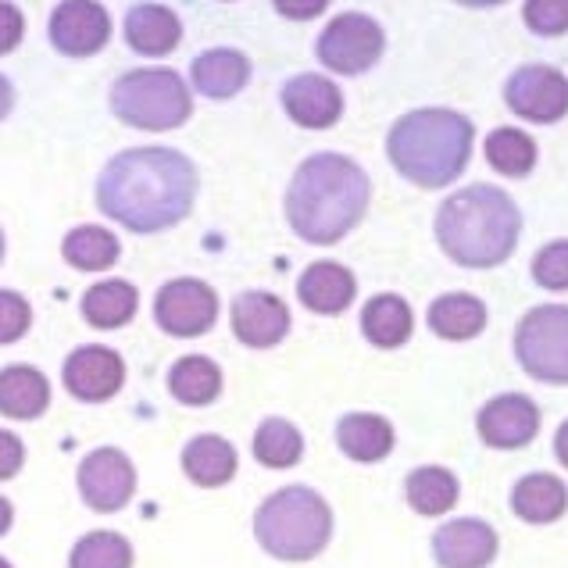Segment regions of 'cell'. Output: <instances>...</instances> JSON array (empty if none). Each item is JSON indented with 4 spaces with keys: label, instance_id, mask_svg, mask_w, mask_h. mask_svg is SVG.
I'll list each match as a JSON object with an SVG mask.
<instances>
[{
    "label": "cell",
    "instance_id": "cell-1",
    "mask_svg": "<svg viewBox=\"0 0 568 568\" xmlns=\"http://www.w3.org/2000/svg\"><path fill=\"white\" fill-rule=\"evenodd\" d=\"M197 201V169L172 148H133L115 154L97 180V207L129 233L180 225Z\"/></svg>",
    "mask_w": 568,
    "mask_h": 568
},
{
    "label": "cell",
    "instance_id": "cell-2",
    "mask_svg": "<svg viewBox=\"0 0 568 568\" xmlns=\"http://www.w3.org/2000/svg\"><path fill=\"white\" fill-rule=\"evenodd\" d=\"M372 201L365 169L347 154H312L286 186V222L304 243L329 247L358 230Z\"/></svg>",
    "mask_w": 568,
    "mask_h": 568
},
{
    "label": "cell",
    "instance_id": "cell-3",
    "mask_svg": "<svg viewBox=\"0 0 568 568\" xmlns=\"http://www.w3.org/2000/svg\"><path fill=\"white\" fill-rule=\"evenodd\" d=\"M523 236V211L511 193L490 183H473L436 211V243L462 268L505 265Z\"/></svg>",
    "mask_w": 568,
    "mask_h": 568
},
{
    "label": "cell",
    "instance_id": "cell-4",
    "mask_svg": "<svg viewBox=\"0 0 568 568\" xmlns=\"http://www.w3.org/2000/svg\"><path fill=\"white\" fill-rule=\"evenodd\" d=\"M476 125L462 111L418 108L400 115L386 133V158L418 190H444L468 169Z\"/></svg>",
    "mask_w": 568,
    "mask_h": 568
},
{
    "label": "cell",
    "instance_id": "cell-5",
    "mask_svg": "<svg viewBox=\"0 0 568 568\" xmlns=\"http://www.w3.org/2000/svg\"><path fill=\"white\" fill-rule=\"evenodd\" d=\"M254 537L265 555L280 561H312L329 547L333 511L312 486H283L257 508Z\"/></svg>",
    "mask_w": 568,
    "mask_h": 568
},
{
    "label": "cell",
    "instance_id": "cell-6",
    "mask_svg": "<svg viewBox=\"0 0 568 568\" xmlns=\"http://www.w3.org/2000/svg\"><path fill=\"white\" fill-rule=\"evenodd\" d=\"M111 115L143 133H169L193 115V97L180 72L133 69L111 87Z\"/></svg>",
    "mask_w": 568,
    "mask_h": 568
},
{
    "label": "cell",
    "instance_id": "cell-7",
    "mask_svg": "<svg viewBox=\"0 0 568 568\" xmlns=\"http://www.w3.org/2000/svg\"><path fill=\"white\" fill-rule=\"evenodd\" d=\"M515 358L526 376L568 386V304H540L518 322Z\"/></svg>",
    "mask_w": 568,
    "mask_h": 568
},
{
    "label": "cell",
    "instance_id": "cell-8",
    "mask_svg": "<svg viewBox=\"0 0 568 568\" xmlns=\"http://www.w3.org/2000/svg\"><path fill=\"white\" fill-rule=\"evenodd\" d=\"M383 51H386L383 26L362 11L336 14L315 43V58L336 75H362L368 69H376Z\"/></svg>",
    "mask_w": 568,
    "mask_h": 568
},
{
    "label": "cell",
    "instance_id": "cell-9",
    "mask_svg": "<svg viewBox=\"0 0 568 568\" xmlns=\"http://www.w3.org/2000/svg\"><path fill=\"white\" fill-rule=\"evenodd\" d=\"M505 104L511 115L532 125H550L568 115V79L555 64H523L505 83Z\"/></svg>",
    "mask_w": 568,
    "mask_h": 568
},
{
    "label": "cell",
    "instance_id": "cell-10",
    "mask_svg": "<svg viewBox=\"0 0 568 568\" xmlns=\"http://www.w3.org/2000/svg\"><path fill=\"white\" fill-rule=\"evenodd\" d=\"M219 318V297L204 280H172L158 290L154 322L169 336H204Z\"/></svg>",
    "mask_w": 568,
    "mask_h": 568
},
{
    "label": "cell",
    "instance_id": "cell-11",
    "mask_svg": "<svg viewBox=\"0 0 568 568\" xmlns=\"http://www.w3.org/2000/svg\"><path fill=\"white\" fill-rule=\"evenodd\" d=\"M79 494H83L87 508L111 515L122 511L136 494V468L119 447H97L90 450L83 465H79Z\"/></svg>",
    "mask_w": 568,
    "mask_h": 568
},
{
    "label": "cell",
    "instance_id": "cell-12",
    "mask_svg": "<svg viewBox=\"0 0 568 568\" xmlns=\"http://www.w3.org/2000/svg\"><path fill=\"white\" fill-rule=\"evenodd\" d=\"M47 32L64 58H90L111 40V14L97 0H61Z\"/></svg>",
    "mask_w": 568,
    "mask_h": 568
},
{
    "label": "cell",
    "instance_id": "cell-13",
    "mask_svg": "<svg viewBox=\"0 0 568 568\" xmlns=\"http://www.w3.org/2000/svg\"><path fill=\"white\" fill-rule=\"evenodd\" d=\"M61 379H64V389H69L75 400L101 404V400H111L122 389L125 362H122V354L111 351V347H79L64 358Z\"/></svg>",
    "mask_w": 568,
    "mask_h": 568
},
{
    "label": "cell",
    "instance_id": "cell-14",
    "mask_svg": "<svg viewBox=\"0 0 568 568\" xmlns=\"http://www.w3.org/2000/svg\"><path fill=\"white\" fill-rule=\"evenodd\" d=\"M479 440L494 450H518L537 440L540 433V408L526 394H500L483 404L476 418Z\"/></svg>",
    "mask_w": 568,
    "mask_h": 568
},
{
    "label": "cell",
    "instance_id": "cell-15",
    "mask_svg": "<svg viewBox=\"0 0 568 568\" xmlns=\"http://www.w3.org/2000/svg\"><path fill=\"white\" fill-rule=\"evenodd\" d=\"M433 558L440 568H490L497 532L483 518H454L433 532Z\"/></svg>",
    "mask_w": 568,
    "mask_h": 568
},
{
    "label": "cell",
    "instance_id": "cell-16",
    "mask_svg": "<svg viewBox=\"0 0 568 568\" xmlns=\"http://www.w3.org/2000/svg\"><path fill=\"white\" fill-rule=\"evenodd\" d=\"M283 111L301 129H333L344 119V93L329 75L301 72L283 87Z\"/></svg>",
    "mask_w": 568,
    "mask_h": 568
},
{
    "label": "cell",
    "instance_id": "cell-17",
    "mask_svg": "<svg viewBox=\"0 0 568 568\" xmlns=\"http://www.w3.org/2000/svg\"><path fill=\"white\" fill-rule=\"evenodd\" d=\"M233 333L240 344H247L254 351H268L275 344H283L290 333L286 304L275 294H262V290L240 294L233 301Z\"/></svg>",
    "mask_w": 568,
    "mask_h": 568
},
{
    "label": "cell",
    "instance_id": "cell-18",
    "mask_svg": "<svg viewBox=\"0 0 568 568\" xmlns=\"http://www.w3.org/2000/svg\"><path fill=\"white\" fill-rule=\"evenodd\" d=\"M354 294H358V283H354V272L347 265L315 262L301 272L297 297L315 315H344L354 304Z\"/></svg>",
    "mask_w": 568,
    "mask_h": 568
},
{
    "label": "cell",
    "instance_id": "cell-19",
    "mask_svg": "<svg viewBox=\"0 0 568 568\" xmlns=\"http://www.w3.org/2000/svg\"><path fill=\"white\" fill-rule=\"evenodd\" d=\"M183 40L180 14L165 4H136L125 14V43L143 58H165Z\"/></svg>",
    "mask_w": 568,
    "mask_h": 568
},
{
    "label": "cell",
    "instance_id": "cell-20",
    "mask_svg": "<svg viewBox=\"0 0 568 568\" xmlns=\"http://www.w3.org/2000/svg\"><path fill=\"white\" fill-rule=\"evenodd\" d=\"M193 90L211 97V101H230L236 97L251 79V58L233 47H215V51H204L193 58Z\"/></svg>",
    "mask_w": 568,
    "mask_h": 568
},
{
    "label": "cell",
    "instance_id": "cell-21",
    "mask_svg": "<svg viewBox=\"0 0 568 568\" xmlns=\"http://www.w3.org/2000/svg\"><path fill=\"white\" fill-rule=\"evenodd\" d=\"M511 508L529 526L558 523V518L568 511V486L550 473L523 476L511 490Z\"/></svg>",
    "mask_w": 568,
    "mask_h": 568
},
{
    "label": "cell",
    "instance_id": "cell-22",
    "mask_svg": "<svg viewBox=\"0 0 568 568\" xmlns=\"http://www.w3.org/2000/svg\"><path fill=\"white\" fill-rule=\"evenodd\" d=\"M336 444L339 450L347 454L351 462H383L389 450H394V426L383 418V415H372V412H354L344 415L336 426Z\"/></svg>",
    "mask_w": 568,
    "mask_h": 568
},
{
    "label": "cell",
    "instance_id": "cell-23",
    "mask_svg": "<svg viewBox=\"0 0 568 568\" xmlns=\"http://www.w3.org/2000/svg\"><path fill=\"white\" fill-rule=\"evenodd\" d=\"M362 333L372 347L379 351H397L412 339L415 333V315L404 297L397 294H379L365 304L362 312Z\"/></svg>",
    "mask_w": 568,
    "mask_h": 568
},
{
    "label": "cell",
    "instance_id": "cell-24",
    "mask_svg": "<svg viewBox=\"0 0 568 568\" xmlns=\"http://www.w3.org/2000/svg\"><path fill=\"white\" fill-rule=\"evenodd\" d=\"M51 404V383L32 365H8L0 372V415L8 418H40Z\"/></svg>",
    "mask_w": 568,
    "mask_h": 568
},
{
    "label": "cell",
    "instance_id": "cell-25",
    "mask_svg": "<svg viewBox=\"0 0 568 568\" xmlns=\"http://www.w3.org/2000/svg\"><path fill=\"white\" fill-rule=\"evenodd\" d=\"M183 473L190 483L204 486V490H215L225 486L236 476V447L230 440H222L215 433L193 436L183 450Z\"/></svg>",
    "mask_w": 568,
    "mask_h": 568
},
{
    "label": "cell",
    "instance_id": "cell-26",
    "mask_svg": "<svg viewBox=\"0 0 568 568\" xmlns=\"http://www.w3.org/2000/svg\"><path fill=\"white\" fill-rule=\"evenodd\" d=\"M429 329L440 339H473L486 329V304L473 294H444L429 304Z\"/></svg>",
    "mask_w": 568,
    "mask_h": 568
},
{
    "label": "cell",
    "instance_id": "cell-27",
    "mask_svg": "<svg viewBox=\"0 0 568 568\" xmlns=\"http://www.w3.org/2000/svg\"><path fill=\"white\" fill-rule=\"evenodd\" d=\"M140 294L133 283L125 280H104L87 290L83 297V315L93 329H119L125 322H133Z\"/></svg>",
    "mask_w": 568,
    "mask_h": 568
},
{
    "label": "cell",
    "instance_id": "cell-28",
    "mask_svg": "<svg viewBox=\"0 0 568 568\" xmlns=\"http://www.w3.org/2000/svg\"><path fill=\"white\" fill-rule=\"evenodd\" d=\"M404 494H408V505L426 515V518H436V515H447L454 505H458V476L450 473V468H440V465H426V468H415L404 483Z\"/></svg>",
    "mask_w": 568,
    "mask_h": 568
},
{
    "label": "cell",
    "instance_id": "cell-29",
    "mask_svg": "<svg viewBox=\"0 0 568 568\" xmlns=\"http://www.w3.org/2000/svg\"><path fill=\"white\" fill-rule=\"evenodd\" d=\"M169 389L180 404H190V408H204L219 394H222V368L204 358V354H190V358H180L169 372Z\"/></svg>",
    "mask_w": 568,
    "mask_h": 568
},
{
    "label": "cell",
    "instance_id": "cell-30",
    "mask_svg": "<svg viewBox=\"0 0 568 568\" xmlns=\"http://www.w3.org/2000/svg\"><path fill=\"white\" fill-rule=\"evenodd\" d=\"M64 262L79 272H104L119 262L122 243L111 230H101V225H79L61 243Z\"/></svg>",
    "mask_w": 568,
    "mask_h": 568
},
{
    "label": "cell",
    "instance_id": "cell-31",
    "mask_svg": "<svg viewBox=\"0 0 568 568\" xmlns=\"http://www.w3.org/2000/svg\"><path fill=\"white\" fill-rule=\"evenodd\" d=\"M486 161L508 180H526L537 169V140L515 125H500L486 136Z\"/></svg>",
    "mask_w": 568,
    "mask_h": 568
},
{
    "label": "cell",
    "instance_id": "cell-32",
    "mask_svg": "<svg viewBox=\"0 0 568 568\" xmlns=\"http://www.w3.org/2000/svg\"><path fill=\"white\" fill-rule=\"evenodd\" d=\"M304 454V436L294 422L265 418L254 433V458L265 468H294Z\"/></svg>",
    "mask_w": 568,
    "mask_h": 568
},
{
    "label": "cell",
    "instance_id": "cell-33",
    "mask_svg": "<svg viewBox=\"0 0 568 568\" xmlns=\"http://www.w3.org/2000/svg\"><path fill=\"white\" fill-rule=\"evenodd\" d=\"M69 568H133V544L122 532L93 529L72 547Z\"/></svg>",
    "mask_w": 568,
    "mask_h": 568
},
{
    "label": "cell",
    "instance_id": "cell-34",
    "mask_svg": "<svg viewBox=\"0 0 568 568\" xmlns=\"http://www.w3.org/2000/svg\"><path fill=\"white\" fill-rule=\"evenodd\" d=\"M532 280L544 290H568V240H555L532 257Z\"/></svg>",
    "mask_w": 568,
    "mask_h": 568
},
{
    "label": "cell",
    "instance_id": "cell-35",
    "mask_svg": "<svg viewBox=\"0 0 568 568\" xmlns=\"http://www.w3.org/2000/svg\"><path fill=\"white\" fill-rule=\"evenodd\" d=\"M523 19L537 37H565L568 32V0H526Z\"/></svg>",
    "mask_w": 568,
    "mask_h": 568
},
{
    "label": "cell",
    "instance_id": "cell-36",
    "mask_svg": "<svg viewBox=\"0 0 568 568\" xmlns=\"http://www.w3.org/2000/svg\"><path fill=\"white\" fill-rule=\"evenodd\" d=\"M32 322V307L22 294H11V290H0V347L14 344L29 333Z\"/></svg>",
    "mask_w": 568,
    "mask_h": 568
},
{
    "label": "cell",
    "instance_id": "cell-37",
    "mask_svg": "<svg viewBox=\"0 0 568 568\" xmlns=\"http://www.w3.org/2000/svg\"><path fill=\"white\" fill-rule=\"evenodd\" d=\"M26 37V19L11 0H0V54H11Z\"/></svg>",
    "mask_w": 568,
    "mask_h": 568
},
{
    "label": "cell",
    "instance_id": "cell-38",
    "mask_svg": "<svg viewBox=\"0 0 568 568\" xmlns=\"http://www.w3.org/2000/svg\"><path fill=\"white\" fill-rule=\"evenodd\" d=\"M22 465H26V447H22V440L14 433L0 429V483L19 476Z\"/></svg>",
    "mask_w": 568,
    "mask_h": 568
},
{
    "label": "cell",
    "instance_id": "cell-39",
    "mask_svg": "<svg viewBox=\"0 0 568 568\" xmlns=\"http://www.w3.org/2000/svg\"><path fill=\"white\" fill-rule=\"evenodd\" d=\"M272 4L290 22H312L329 8V0H272Z\"/></svg>",
    "mask_w": 568,
    "mask_h": 568
},
{
    "label": "cell",
    "instance_id": "cell-40",
    "mask_svg": "<svg viewBox=\"0 0 568 568\" xmlns=\"http://www.w3.org/2000/svg\"><path fill=\"white\" fill-rule=\"evenodd\" d=\"M11 108H14V90L4 75H0V122H4L11 115Z\"/></svg>",
    "mask_w": 568,
    "mask_h": 568
},
{
    "label": "cell",
    "instance_id": "cell-41",
    "mask_svg": "<svg viewBox=\"0 0 568 568\" xmlns=\"http://www.w3.org/2000/svg\"><path fill=\"white\" fill-rule=\"evenodd\" d=\"M555 454H558V462L568 468V418L561 422V429H558V436H555Z\"/></svg>",
    "mask_w": 568,
    "mask_h": 568
},
{
    "label": "cell",
    "instance_id": "cell-42",
    "mask_svg": "<svg viewBox=\"0 0 568 568\" xmlns=\"http://www.w3.org/2000/svg\"><path fill=\"white\" fill-rule=\"evenodd\" d=\"M11 518H14V508H11V500L8 497H0V537L11 529Z\"/></svg>",
    "mask_w": 568,
    "mask_h": 568
},
{
    "label": "cell",
    "instance_id": "cell-43",
    "mask_svg": "<svg viewBox=\"0 0 568 568\" xmlns=\"http://www.w3.org/2000/svg\"><path fill=\"white\" fill-rule=\"evenodd\" d=\"M454 4H465V8H497L505 0H454Z\"/></svg>",
    "mask_w": 568,
    "mask_h": 568
},
{
    "label": "cell",
    "instance_id": "cell-44",
    "mask_svg": "<svg viewBox=\"0 0 568 568\" xmlns=\"http://www.w3.org/2000/svg\"><path fill=\"white\" fill-rule=\"evenodd\" d=\"M0 257H4V233H0Z\"/></svg>",
    "mask_w": 568,
    "mask_h": 568
},
{
    "label": "cell",
    "instance_id": "cell-45",
    "mask_svg": "<svg viewBox=\"0 0 568 568\" xmlns=\"http://www.w3.org/2000/svg\"><path fill=\"white\" fill-rule=\"evenodd\" d=\"M0 568H11V561H4V558H0Z\"/></svg>",
    "mask_w": 568,
    "mask_h": 568
}]
</instances>
